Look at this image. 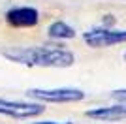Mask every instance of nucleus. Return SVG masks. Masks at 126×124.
<instances>
[{
    "label": "nucleus",
    "mask_w": 126,
    "mask_h": 124,
    "mask_svg": "<svg viewBox=\"0 0 126 124\" xmlns=\"http://www.w3.org/2000/svg\"><path fill=\"white\" fill-rule=\"evenodd\" d=\"M2 57L23 66L40 68H70L75 62V55L62 45H38V47H11L4 49Z\"/></svg>",
    "instance_id": "nucleus-1"
},
{
    "label": "nucleus",
    "mask_w": 126,
    "mask_h": 124,
    "mask_svg": "<svg viewBox=\"0 0 126 124\" xmlns=\"http://www.w3.org/2000/svg\"><path fill=\"white\" fill-rule=\"evenodd\" d=\"M28 98H34L38 102H47V103H72L81 102L85 98V92L79 88H28L26 90Z\"/></svg>",
    "instance_id": "nucleus-2"
},
{
    "label": "nucleus",
    "mask_w": 126,
    "mask_h": 124,
    "mask_svg": "<svg viewBox=\"0 0 126 124\" xmlns=\"http://www.w3.org/2000/svg\"><path fill=\"white\" fill-rule=\"evenodd\" d=\"M83 41L92 49L126 43V30H111V28H92L83 34Z\"/></svg>",
    "instance_id": "nucleus-3"
},
{
    "label": "nucleus",
    "mask_w": 126,
    "mask_h": 124,
    "mask_svg": "<svg viewBox=\"0 0 126 124\" xmlns=\"http://www.w3.org/2000/svg\"><path fill=\"white\" fill-rule=\"evenodd\" d=\"M45 111L42 103H26V102H11L0 98V115L13 117V119H30L38 117Z\"/></svg>",
    "instance_id": "nucleus-4"
},
{
    "label": "nucleus",
    "mask_w": 126,
    "mask_h": 124,
    "mask_svg": "<svg viewBox=\"0 0 126 124\" xmlns=\"http://www.w3.org/2000/svg\"><path fill=\"white\" fill-rule=\"evenodd\" d=\"M6 21L8 25L17 26V28H30V26H36L38 21H40V13H38L36 8H30V6H19V8H11L6 13Z\"/></svg>",
    "instance_id": "nucleus-5"
},
{
    "label": "nucleus",
    "mask_w": 126,
    "mask_h": 124,
    "mask_svg": "<svg viewBox=\"0 0 126 124\" xmlns=\"http://www.w3.org/2000/svg\"><path fill=\"white\" fill-rule=\"evenodd\" d=\"M89 119L94 120H104V122H115V120H124L126 119V102H119L117 105L111 107H96L90 111H85Z\"/></svg>",
    "instance_id": "nucleus-6"
},
{
    "label": "nucleus",
    "mask_w": 126,
    "mask_h": 124,
    "mask_svg": "<svg viewBox=\"0 0 126 124\" xmlns=\"http://www.w3.org/2000/svg\"><path fill=\"white\" fill-rule=\"evenodd\" d=\"M47 34L53 40H72V38H75V30L64 21H55L53 25H49Z\"/></svg>",
    "instance_id": "nucleus-7"
},
{
    "label": "nucleus",
    "mask_w": 126,
    "mask_h": 124,
    "mask_svg": "<svg viewBox=\"0 0 126 124\" xmlns=\"http://www.w3.org/2000/svg\"><path fill=\"white\" fill-rule=\"evenodd\" d=\"M111 98L117 100V102H126V88H119V90H113V92H111Z\"/></svg>",
    "instance_id": "nucleus-8"
},
{
    "label": "nucleus",
    "mask_w": 126,
    "mask_h": 124,
    "mask_svg": "<svg viewBox=\"0 0 126 124\" xmlns=\"http://www.w3.org/2000/svg\"><path fill=\"white\" fill-rule=\"evenodd\" d=\"M34 124H72V122H53V120H47V122H34Z\"/></svg>",
    "instance_id": "nucleus-9"
},
{
    "label": "nucleus",
    "mask_w": 126,
    "mask_h": 124,
    "mask_svg": "<svg viewBox=\"0 0 126 124\" xmlns=\"http://www.w3.org/2000/svg\"><path fill=\"white\" fill-rule=\"evenodd\" d=\"M124 60H126V53H124Z\"/></svg>",
    "instance_id": "nucleus-10"
}]
</instances>
